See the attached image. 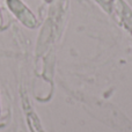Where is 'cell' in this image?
<instances>
[{"instance_id": "cell-1", "label": "cell", "mask_w": 132, "mask_h": 132, "mask_svg": "<svg viewBox=\"0 0 132 132\" xmlns=\"http://www.w3.org/2000/svg\"><path fill=\"white\" fill-rule=\"evenodd\" d=\"M7 7L24 27L34 29L37 26V19L32 12L21 0H6Z\"/></svg>"}, {"instance_id": "cell-2", "label": "cell", "mask_w": 132, "mask_h": 132, "mask_svg": "<svg viewBox=\"0 0 132 132\" xmlns=\"http://www.w3.org/2000/svg\"><path fill=\"white\" fill-rule=\"evenodd\" d=\"M2 27V15H1V9H0V28Z\"/></svg>"}, {"instance_id": "cell-3", "label": "cell", "mask_w": 132, "mask_h": 132, "mask_svg": "<svg viewBox=\"0 0 132 132\" xmlns=\"http://www.w3.org/2000/svg\"><path fill=\"white\" fill-rule=\"evenodd\" d=\"M0 116H1V107H0Z\"/></svg>"}]
</instances>
